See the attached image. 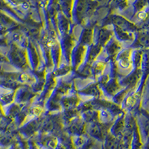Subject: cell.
<instances>
[{"label":"cell","mask_w":149,"mask_h":149,"mask_svg":"<svg viewBox=\"0 0 149 149\" xmlns=\"http://www.w3.org/2000/svg\"><path fill=\"white\" fill-rule=\"evenodd\" d=\"M144 149H149V139H148V140L147 143H146V146H145Z\"/></svg>","instance_id":"obj_1"}]
</instances>
